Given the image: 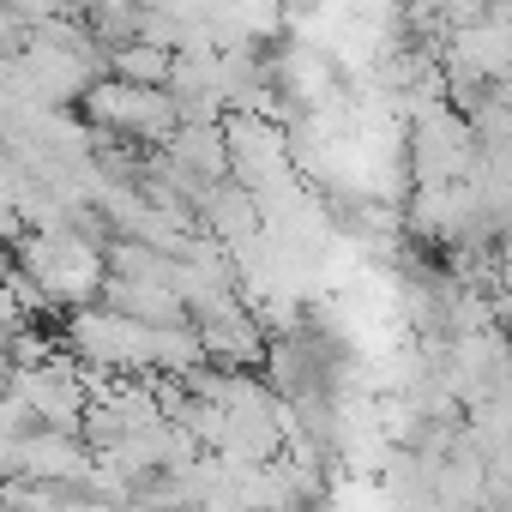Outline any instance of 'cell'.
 <instances>
[{"label":"cell","instance_id":"1","mask_svg":"<svg viewBox=\"0 0 512 512\" xmlns=\"http://www.w3.org/2000/svg\"><path fill=\"white\" fill-rule=\"evenodd\" d=\"M13 260L43 284V296L55 308H79V302H97L103 290V241L85 235V229H25L13 241Z\"/></svg>","mask_w":512,"mask_h":512},{"label":"cell","instance_id":"2","mask_svg":"<svg viewBox=\"0 0 512 512\" xmlns=\"http://www.w3.org/2000/svg\"><path fill=\"white\" fill-rule=\"evenodd\" d=\"M79 115L97 133L133 139V145H163L175 133V121H181V109H175V97L163 85H133V79H115V73H97L79 91Z\"/></svg>","mask_w":512,"mask_h":512},{"label":"cell","instance_id":"3","mask_svg":"<svg viewBox=\"0 0 512 512\" xmlns=\"http://www.w3.org/2000/svg\"><path fill=\"white\" fill-rule=\"evenodd\" d=\"M61 314L67 320L55 332L79 362L109 368V374H145L151 368V326L145 320H127L109 302H79V308H61Z\"/></svg>","mask_w":512,"mask_h":512},{"label":"cell","instance_id":"4","mask_svg":"<svg viewBox=\"0 0 512 512\" xmlns=\"http://www.w3.org/2000/svg\"><path fill=\"white\" fill-rule=\"evenodd\" d=\"M13 470L37 482H85L91 476V446L67 428H25L13 440Z\"/></svg>","mask_w":512,"mask_h":512},{"label":"cell","instance_id":"5","mask_svg":"<svg viewBox=\"0 0 512 512\" xmlns=\"http://www.w3.org/2000/svg\"><path fill=\"white\" fill-rule=\"evenodd\" d=\"M97 302H109L115 314H127V320H145V326L187 320L181 296H175L163 278H115V272H103V290H97Z\"/></svg>","mask_w":512,"mask_h":512},{"label":"cell","instance_id":"6","mask_svg":"<svg viewBox=\"0 0 512 512\" xmlns=\"http://www.w3.org/2000/svg\"><path fill=\"white\" fill-rule=\"evenodd\" d=\"M175 67V49L169 43H145V37H127L115 49H103V73L115 79H133V85H163Z\"/></svg>","mask_w":512,"mask_h":512}]
</instances>
